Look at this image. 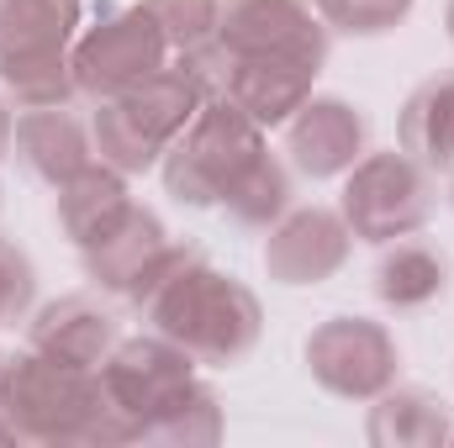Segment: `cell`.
<instances>
[{"mask_svg": "<svg viewBox=\"0 0 454 448\" xmlns=\"http://www.w3.org/2000/svg\"><path fill=\"white\" fill-rule=\"evenodd\" d=\"M402 153H412L423 169H450L454 164V74L423 80L396 121Z\"/></svg>", "mask_w": 454, "mask_h": 448, "instance_id": "obj_19", "label": "cell"}, {"mask_svg": "<svg viewBox=\"0 0 454 448\" xmlns=\"http://www.w3.org/2000/svg\"><path fill=\"white\" fill-rule=\"evenodd\" d=\"M143 11L159 21L169 53H185V48L217 37V21H223V0H143Z\"/></svg>", "mask_w": 454, "mask_h": 448, "instance_id": "obj_24", "label": "cell"}, {"mask_svg": "<svg viewBox=\"0 0 454 448\" xmlns=\"http://www.w3.org/2000/svg\"><path fill=\"white\" fill-rule=\"evenodd\" d=\"M217 37L238 58H291L307 69L328 64V21L312 0H223Z\"/></svg>", "mask_w": 454, "mask_h": 448, "instance_id": "obj_9", "label": "cell"}, {"mask_svg": "<svg viewBox=\"0 0 454 448\" xmlns=\"http://www.w3.org/2000/svg\"><path fill=\"white\" fill-rule=\"evenodd\" d=\"M132 306L143 312L153 333L180 343L196 364H217V369L238 364L264 333L259 296L180 243L159 253V264L132 290Z\"/></svg>", "mask_w": 454, "mask_h": 448, "instance_id": "obj_1", "label": "cell"}, {"mask_svg": "<svg viewBox=\"0 0 454 448\" xmlns=\"http://www.w3.org/2000/svg\"><path fill=\"white\" fill-rule=\"evenodd\" d=\"M312 5L328 21V32H348V37H380L412 16V0H312Z\"/></svg>", "mask_w": 454, "mask_h": 448, "instance_id": "obj_25", "label": "cell"}, {"mask_svg": "<svg viewBox=\"0 0 454 448\" xmlns=\"http://www.w3.org/2000/svg\"><path fill=\"white\" fill-rule=\"evenodd\" d=\"M169 64V42L159 32V21L137 5H106L96 16V27H85L69 48V69L80 96L90 101H112L121 90L143 85L148 74H159Z\"/></svg>", "mask_w": 454, "mask_h": 448, "instance_id": "obj_6", "label": "cell"}, {"mask_svg": "<svg viewBox=\"0 0 454 448\" xmlns=\"http://www.w3.org/2000/svg\"><path fill=\"white\" fill-rule=\"evenodd\" d=\"M164 248H169L164 222H159L148 206L132 201V206L121 212V222L106 227L96 243L80 248V259H85V274H90L101 290H112V296H127V301H132V290L143 285V274L159 264Z\"/></svg>", "mask_w": 454, "mask_h": 448, "instance_id": "obj_13", "label": "cell"}, {"mask_svg": "<svg viewBox=\"0 0 454 448\" xmlns=\"http://www.w3.org/2000/svg\"><path fill=\"white\" fill-rule=\"evenodd\" d=\"M312 80H317V69L291 64V58H238L227 101L248 121H259L270 132V127H286L291 116L312 101Z\"/></svg>", "mask_w": 454, "mask_h": 448, "instance_id": "obj_15", "label": "cell"}, {"mask_svg": "<svg viewBox=\"0 0 454 448\" xmlns=\"http://www.w3.org/2000/svg\"><path fill=\"white\" fill-rule=\"evenodd\" d=\"M291 196H296V190H291V169L264 148V153L243 169V180L223 196V212L238 227H248V232H270V227L291 212Z\"/></svg>", "mask_w": 454, "mask_h": 448, "instance_id": "obj_21", "label": "cell"}, {"mask_svg": "<svg viewBox=\"0 0 454 448\" xmlns=\"http://www.w3.org/2000/svg\"><path fill=\"white\" fill-rule=\"evenodd\" d=\"M0 90H5L21 112L69 106V101L80 96L74 69H69V53H21V58H0Z\"/></svg>", "mask_w": 454, "mask_h": 448, "instance_id": "obj_23", "label": "cell"}, {"mask_svg": "<svg viewBox=\"0 0 454 448\" xmlns=\"http://www.w3.org/2000/svg\"><path fill=\"white\" fill-rule=\"evenodd\" d=\"M223 438V401L207 380H191L148 428L137 444H169V448H207Z\"/></svg>", "mask_w": 454, "mask_h": 448, "instance_id": "obj_22", "label": "cell"}, {"mask_svg": "<svg viewBox=\"0 0 454 448\" xmlns=\"http://www.w3.org/2000/svg\"><path fill=\"white\" fill-rule=\"evenodd\" d=\"M11 153L21 158V169L32 180H43V185L59 190L85 164H96V137H90V121H80L69 106H37V112L16 116Z\"/></svg>", "mask_w": 454, "mask_h": 448, "instance_id": "obj_12", "label": "cell"}, {"mask_svg": "<svg viewBox=\"0 0 454 448\" xmlns=\"http://www.w3.org/2000/svg\"><path fill=\"white\" fill-rule=\"evenodd\" d=\"M286 153L307 180H343L370 153V121L343 96H312L286 121Z\"/></svg>", "mask_w": 454, "mask_h": 448, "instance_id": "obj_11", "label": "cell"}, {"mask_svg": "<svg viewBox=\"0 0 454 448\" xmlns=\"http://www.w3.org/2000/svg\"><path fill=\"white\" fill-rule=\"evenodd\" d=\"M259 153H264V127L248 121L232 101H207L159 158V174L180 206H223V196Z\"/></svg>", "mask_w": 454, "mask_h": 448, "instance_id": "obj_4", "label": "cell"}, {"mask_svg": "<svg viewBox=\"0 0 454 448\" xmlns=\"http://www.w3.org/2000/svg\"><path fill=\"white\" fill-rule=\"evenodd\" d=\"M32 301H37V269L11 237H0V328L21 322Z\"/></svg>", "mask_w": 454, "mask_h": 448, "instance_id": "obj_26", "label": "cell"}, {"mask_svg": "<svg viewBox=\"0 0 454 448\" xmlns=\"http://www.w3.org/2000/svg\"><path fill=\"white\" fill-rule=\"evenodd\" d=\"M450 196H454V190H450Z\"/></svg>", "mask_w": 454, "mask_h": 448, "instance_id": "obj_31", "label": "cell"}, {"mask_svg": "<svg viewBox=\"0 0 454 448\" xmlns=\"http://www.w3.org/2000/svg\"><path fill=\"white\" fill-rule=\"evenodd\" d=\"M11 137H16V116H11V106L0 101V158L11 153Z\"/></svg>", "mask_w": 454, "mask_h": 448, "instance_id": "obj_29", "label": "cell"}, {"mask_svg": "<svg viewBox=\"0 0 454 448\" xmlns=\"http://www.w3.org/2000/svg\"><path fill=\"white\" fill-rule=\"evenodd\" d=\"M354 253V232L333 206H291L270 227L264 243V269L275 285H323L333 280Z\"/></svg>", "mask_w": 454, "mask_h": 448, "instance_id": "obj_10", "label": "cell"}, {"mask_svg": "<svg viewBox=\"0 0 454 448\" xmlns=\"http://www.w3.org/2000/svg\"><path fill=\"white\" fill-rule=\"evenodd\" d=\"M339 212L348 232L359 243H396V237H412L423 232L434 217V180L428 169L402 153V148H386V153H364L348 174H343V196Z\"/></svg>", "mask_w": 454, "mask_h": 448, "instance_id": "obj_5", "label": "cell"}, {"mask_svg": "<svg viewBox=\"0 0 454 448\" xmlns=\"http://www.w3.org/2000/svg\"><path fill=\"white\" fill-rule=\"evenodd\" d=\"M5 359H11V353H0V444H16V433H11V422H5Z\"/></svg>", "mask_w": 454, "mask_h": 448, "instance_id": "obj_28", "label": "cell"}, {"mask_svg": "<svg viewBox=\"0 0 454 448\" xmlns=\"http://www.w3.org/2000/svg\"><path fill=\"white\" fill-rule=\"evenodd\" d=\"M444 285H450V259L428 243L396 237V248H386L375 264V296L396 312H418V306L439 301Z\"/></svg>", "mask_w": 454, "mask_h": 448, "instance_id": "obj_20", "label": "cell"}, {"mask_svg": "<svg viewBox=\"0 0 454 448\" xmlns=\"http://www.w3.org/2000/svg\"><path fill=\"white\" fill-rule=\"evenodd\" d=\"M175 64L201 85V96H207V101H227V85H232V74H238V53L227 48L223 37H207V42L185 48Z\"/></svg>", "mask_w": 454, "mask_h": 448, "instance_id": "obj_27", "label": "cell"}, {"mask_svg": "<svg viewBox=\"0 0 454 448\" xmlns=\"http://www.w3.org/2000/svg\"><path fill=\"white\" fill-rule=\"evenodd\" d=\"M27 348L59 359V364H80V369H101L106 353L116 348V322L101 312V301L90 296H59L48 301L32 328H27Z\"/></svg>", "mask_w": 454, "mask_h": 448, "instance_id": "obj_14", "label": "cell"}, {"mask_svg": "<svg viewBox=\"0 0 454 448\" xmlns=\"http://www.w3.org/2000/svg\"><path fill=\"white\" fill-rule=\"evenodd\" d=\"M201 106H207L201 85L180 64H164L143 85L121 90L112 101H96V116H90L96 158L121 169L127 180L148 174V169H159V158L169 153V143L196 121Z\"/></svg>", "mask_w": 454, "mask_h": 448, "instance_id": "obj_3", "label": "cell"}, {"mask_svg": "<svg viewBox=\"0 0 454 448\" xmlns=\"http://www.w3.org/2000/svg\"><path fill=\"white\" fill-rule=\"evenodd\" d=\"M132 206V190H127V174L112 169V164H85L74 180L59 185V227L74 248L96 243L106 227L121 222V212Z\"/></svg>", "mask_w": 454, "mask_h": 448, "instance_id": "obj_17", "label": "cell"}, {"mask_svg": "<svg viewBox=\"0 0 454 448\" xmlns=\"http://www.w3.org/2000/svg\"><path fill=\"white\" fill-rule=\"evenodd\" d=\"M196 380V359L169 343L164 333L148 337H116V348L101 364V390L112 401V412L127 428V444L143 438V428Z\"/></svg>", "mask_w": 454, "mask_h": 448, "instance_id": "obj_7", "label": "cell"}, {"mask_svg": "<svg viewBox=\"0 0 454 448\" xmlns=\"http://www.w3.org/2000/svg\"><path fill=\"white\" fill-rule=\"evenodd\" d=\"M5 422L16 444H127V428L101 390V369L59 364L37 348L5 359Z\"/></svg>", "mask_w": 454, "mask_h": 448, "instance_id": "obj_2", "label": "cell"}, {"mask_svg": "<svg viewBox=\"0 0 454 448\" xmlns=\"http://www.w3.org/2000/svg\"><path fill=\"white\" fill-rule=\"evenodd\" d=\"M307 369L339 401H375L396 385L402 353L396 337L370 317H328L307 337Z\"/></svg>", "mask_w": 454, "mask_h": 448, "instance_id": "obj_8", "label": "cell"}, {"mask_svg": "<svg viewBox=\"0 0 454 448\" xmlns=\"http://www.w3.org/2000/svg\"><path fill=\"white\" fill-rule=\"evenodd\" d=\"M85 0H0V58L69 53Z\"/></svg>", "mask_w": 454, "mask_h": 448, "instance_id": "obj_18", "label": "cell"}, {"mask_svg": "<svg viewBox=\"0 0 454 448\" xmlns=\"http://www.w3.org/2000/svg\"><path fill=\"white\" fill-rule=\"evenodd\" d=\"M444 27H450V42H454V0L444 5Z\"/></svg>", "mask_w": 454, "mask_h": 448, "instance_id": "obj_30", "label": "cell"}, {"mask_svg": "<svg viewBox=\"0 0 454 448\" xmlns=\"http://www.w3.org/2000/svg\"><path fill=\"white\" fill-rule=\"evenodd\" d=\"M364 433H370L375 448H439L454 438V422H450V406L434 390L391 385V390L375 396Z\"/></svg>", "mask_w": 454, "mask_h": 448, "instance_id": "obj_16", "label": "cell"}]
</instances>
